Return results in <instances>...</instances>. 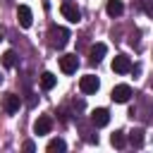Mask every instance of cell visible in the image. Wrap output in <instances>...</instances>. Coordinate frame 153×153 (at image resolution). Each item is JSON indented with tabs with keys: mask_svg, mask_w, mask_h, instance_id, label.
Masks as SVG:
<instances>
[{
	"mask_svg": "<svg viewBox=\"0 0 153 153\" xmlns=\"http://www.w3.org/2000/svg\"><path fill=\"white\" fill-rule=\"evenodd\" d=\"M0 41H2V36H0Z\"/></svg>",
	"mask_w": 153,
	"mask_h": 153,
	"instance_id": "44dd1931",
	"label": "cell"
},
{
	"mask_svg": "<svg viewBox=\"0 0 153 153\" xmlns=\"http://www.w3.org/2000/svg\"><path fill=\"white\" fill-rule=\"evenodd\" d=\"M67 148V143L62 141V139H53L50 143H48V153H57V151H65Z\"/></svg>",
	"mask_w": 153,
	"mask_h": 153,
	"instance_id": "2e32d148",
	"label": "cell"
},
{
	"mask_svg": "<svg viewBox=\"0 0 153 153\" xmlns=\"http://www.w3.org/2000/svg\"><path fill=\"white\" fill-rule=\"evenodd\" d=\"M141 5H143V12L146 14H153V0H139Z\"/></svg>",
	"mask_w": 153,
	"mask_h": 153,
	"instance_id": "ac0fdd59",
	"label": "cell"
},
{
	"mask_svg": "<svg viewBox=\"0 0 153 153\" xmlns=\"http://www.w3.org/2000/svg\"><path fill=\"white\" fill-rule=\"evenodd\" d=\"M105 50H108V48H105V43H96V45L91 48V53H88V62H91V65H98V62L103 60Z\"/></svg>",
	"mask_w": 153,
	"mask_h": 153,
	"instance_id": "8fae6325",
	"label": "cell"
},
{
	"mask_svg": "<svg viewBox=\"0 0 153 153\" xmlns=\"http://www.w3.org/2000/svg\"><path fill=\"white\" fill-rule=\"evenodd\" d=\"M91 122H93L96 127H105V124L110 122V112H108L105 108H96V110L91 112Z\"/></svg>",
	"mask_w": 153,
	"mask_h": 153,
	"instance_id": "9c48e42d",
	"label": "cell"
},
{
	"mask_svg": "<svg viewBox=\"0 0 153 153\" xmlns=\"http://www.w3.org/2000/svg\"><path fill=\"white\" fill-rule=\"evenodd\" d=\"M17 19H19V26H22V29H29L31 22H33V14H31V10H29L26 5H19V7H17Z\"/></svg>",
	"mask_w": 153,
	"mask_h": 153,
	"instance_id": "8992f818",
	"label": "cell"
},
{
	"mask_svg": "<svg viewBox=\"0 0 153 153\" xmlns=\"http://www.w3.org/2000/svg\"><path fill=\"white\" fill-rule=\"evenodd\" d=\"M48 38H50V45H53V48L62 50V48L67 45V41H69V31H67L65 26H50Z\"/></svg>",
	"mask_w": 153,
	"mask_h": 153,
	"instance_id": "6da1fadb",
	"label": "cell"
},
{
	"mask_svg": "<svg viewBox=\"0 0 153 153\" xmlns=\"http://www.w3.org/2000/svg\"><path fill=\"white\" fill-rule=\"evenodd\" d=\"M24 151H29V153H31V151H36V146H33V141H24Z\"/></svg>",
	"mask_w": 153,
	"mask_h": 153,
	"instance_id": "d6986e66",
	"label": "cell"
},
{
	"mask_svg": "<svg viewBox=\"0 0 153 153\" xmlns=\"http://www.w3.org/2000/svg\"><path fill=\"white\" fill-rule=\"evenodd\" d=\"M131 96H134V93H131V86H127V84L115 86V88H112V93H110V98H112L115 103H127Z\"/></svg>",
	"mask_w": 153,
	"mask_h": 153,
	"instance_id": "3957f363",
	"label": "cell"
},
{
	"mask_svg": "<svg viewBox=\"0 0 153 153\" xmlns=\"http://www.w3.org/2000/svg\"><path fill=\"white\" fill-rule=\"evenodd\" d=\"M2 65H5V67H14V65H17V53H14V50H7V53L2 55Z\"/></svg>",
	"mask_w": 153,
	"mask_h": 153,
	"instance_id": "e0dca14e",
	"label": "cell"
},
{
	"mask_svg": "<svg viewBox=\"0 0 153 153\" xmlns=\"http://www.w3.org/2000/svg\"><path fill=\"white\" fill-rule=\"evenodd\" d=\"M129 141H131L134 148H141V146H143V129H134V131L129 134Z\"/></svg>",
	"mask_w": 153,
	"mask_h": 153,
	"instance_id": "5bb4252c",
	"label": "cell"
},
{
	"mask_svg": "<svg viewBox=\"0 0 153 153\" xmlns=\"http://www.w3.org/2000/svg\"><path fill=\"white\" fill-rule=\"evenodd\" d=\"M55 84H57V76H55L53 72H43V74H41V86H43L45 91H50Z\"/></svg>",
	"mask_w": 153,
	"mask_h": 153,
	"instance_id": "4fadbf2b",
	"label": "cell"
},
{
	"mask_svg": "<svg viewBox=\"0 0 153 153\" xmlns=\"http://www.w3.org/2000/svg\"><path fill=\"white\" fill-rule=\"evenodd\" d=\"M110 143H112L115 148H124V143H127V139H124V131H115V134L110 136Z\"/></svg>",
	"mask_w": 153,
	"mask_h": 153,
	"instance_id": "9a60e30c",
	"label": "cell"
},
{
	"mask_svg": "<svg viewBox=\"0 0 153 153\" xmlns=\"http://www.w3.org/2000/svg\"><path fill=\"white\" fill-rule=\"evenodd\" d=\"M98 86H100V81H98V76H93V74H86V76H81V81H79L81 93H96Z\"/></svg>",
	"mask_w": 153,
	"mask_h": 153,
	"instance_id": "277c9868",
	"label": "cell"
},
{
	"mask_svg": "<svg viewBox=\"0 0 153 153\" xmlns=\"http://www.w3.org/2000/svg\"><path fill=\"white\" fill-rule=\"evenodd\" d=\"M53 129V120L48 117V115H41L38 120H36V124H33V131L38 134V136H43V134H48Z\"/></svg>",
	"mask_w": 153,
	"mask_h": 153,
	"instance_id": "30bf717a",
	"label": "cell"
},
{
	"mask_svg": "<svg viewBox=\"0 0 153 153\" xmlns=\"http://www.w3.org/2000/svg\"><path fill=\"white\" fill-rule=\"evenodd\" d=\"M60 12H62V17H65L67 22H72V24H76V22L81 19V12H79V7H76L74 2H69V0H65V2H62Z\"/></svg>",
	"mask_w": 153,
	"mask_h": 153,
	"instance_id": "7a4b0ae2",
	"label": "cell"
},
{
	"mask_svg": "<svg viewBox=\"0 0 153 153\" xmlns=\"http://www.w3.org/2000/svg\"><path fill=\"white\" fill-rule=\"evenodd\" d=\"M131 69V60L127 57V55H117L115 60H112V72H117V74H127Z\"/></svg>",
	"mask_w": 153,
	"mask_h": 153,
	"instance_id": "52a82bcc",
	"label": "cell"
},
{
	"mask_svg": "<svg viewBox=\"0 0 153 153\" xmlns=\"http://www.w3.org/2000/svg\"><path fill=\"white\" fill-rule=\"evenodd\" d=\"M105 12H108L110 17H120V14L124 12V5H122V0H108V5H105Z\"/></svg>",
	"mask_w": 153,
	"mask_h": 153,
	"instance_id": "7c38bea8",
	"label": "cell"
},
{
	"mask_svg": "<svg viewBox=\"0 0 153 153\" xmlns=\"http://www.w3.org/2000/svg\"><path fill=\"white\" fill-rule=\"evenodd\" d=\"M2 108H5V112H17L19 110V96L17 93H5L2 96Z\"/></svg>",
	"mask_w": 153,
	"mask_h": 153,
	"instance_id": "ba28073f",
	"label": "cell"
},
{
	"mask_svg": "<svg viewBox=\"0 0 153 153\" xmlns=\"http://www.w3.org/2000/svg\"><path fill=\"white\" fill-rule=\"evenodd\" d=\"M76 67H79L76 55H62V57H60V69H62L65 74H74Z\"/></svg>",
	"mask_w": 153,
	"mask_h": 153,
	"instance_id": "5b68a950",
	"label": "cell"
},
{
	"mask_svg": "<svg viewBox=\"0 0 153 153\" xmlns=\"http://www.w3.org/2000/svg\"><path fill=\"white\" fill-rule=\"evenodd\" d=\"M0 81H2V76H0Z\"/></svg>",
	"mask_w": 153,
	"mask_h": 153,
	"instance_id": "ffe728a7",
	"label": "cell"
}]
</instances>
